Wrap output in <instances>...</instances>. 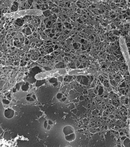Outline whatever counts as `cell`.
I'll use <instances>...</instances> for the list:
<instances>
[{"mask_svg":"<svg viewBox=\"0 0 130 147\" xmlns=\"http://www.w3.org/2000/svg\"><path fill=\"white\" fill-rule=\"evenodd\" d=\"M63 132L65 139L68 142H71L75 140L76 134L73 127L71 125L65 126L63 129Z\"/></svg>","mask_w":130,"mask_h":147,"instance_id":"cell-1","label":"cell"},{"mask_svg":"<svg viewBox=\"0 0 130 147\" xmlns=\"http://www.w3.org/2000/svg\"><path fill=\"white\" fill-rule=\"evenodd\" d=\"M59 70H53L52 71L40 74L37 75L35 76V78L38 80H41V79H44L46 78L52 77V76H56L57 75L59 74Z\"/></svg>","mask_w":130,"mask_h":147,"instance_id":"cell-2","label":"cell"},{"mask_svg":"<svg viewBox=\"0 0 130 147\" xmlns=\"http://www.w3.org/2000/svg\"><path fill=\"white\" fill-rule=\"evenodd\" d=\"M53 125V123L50 120H47L45 121L44 127L47 130L50 129L52 126Z\"/></svg>","mask_w":130,"mask_h":147,"instance_id":"cell-3","label":"cell"}]
</instances>
